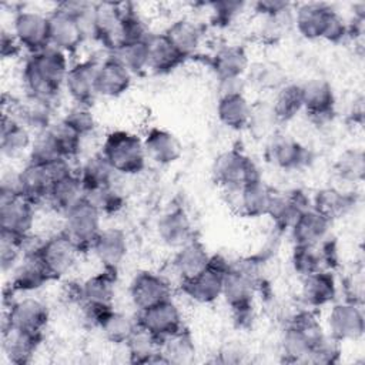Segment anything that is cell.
<instances>
[{
	"label": "cell",
	"instance_id": "obj_14",
	"mask_svg": "<svg viewBox=\"0 0 365 365\" xmlns=\"http://www.w3.org/2000/svg\"><path fill=\"white\" fill-rule=\"evenodd\" d=\"M101 60L86 58L70 66L64 81V90L74 104L91 106L97 94V70Z\"/></svg>",
	"mask_w": 365,
	"mask_h": 365
},
{
	"label": "cell",
	"instance_id": "obj_24",
	"mask_svg": "<svg viewBox=\"0 0 365 365\" xmlns=\"http://www.w3.org/2000/svg\"><path fill=\"white\" fill-rule=\"evenodd\" d=\"M133 83V74L111 54L100 61L97 70V94L108 98L123 96Z\"/></svg>",
	"mask_w": 365,
	"mask_h": 365
},
{
	"label": "cell",
	"instance_id": "obj_51",
	"mask_svg": "<svg viewBox=\"0 0 365 365\" xmlns=\"http://www.w3.org/2000/svg\"><path fill=\"white\" fill-rule=\"evenodd\" d=\"M342 354V342L336 338L325 334L321 341L311 349L307 356L305 364H319V365H332L338 364Z\"/></svg>",
	"mask_w": 365,
	"mask_h": 365
},
{
	"label": "cell",
	"instance_id": "obj_13",
	"mask_svg": "<svg viewBox=\"0 0 365 365\" xmlns=\"http://www.w3.org/2000/svg\"><path fill=\"white\" fill-rule=\"evenodd\" d=\"M131 304L137 311L171 299L173 288L168 279L153 271H140L134 275L128 288Z\"/></svg>",
	"mask_w": 365,
	"mask_h": 365
},
{
	"label": "cell",
	"instance_id": "obj_23",
	"mask_svg": "<svg viewBox=\"0 0 365 365\" xmlns=\"http://www.w3.org/2000/svg\"><path fill=\"white\" fill-rule=\"evenodd\" d=\"M338 285L329 269H321L302 277L301 299L307 308H322L335 301Z\"/></svg>",
	"mask_w": 365,
	"mask_h": 365
},
{
	"label": "cell",
	"instance_id": "obj_48",
	"mask_svg": "<svg viewBox=\"0 0 365 365\" xmlns=\"http://www.w3.org/2000/svg\"><path fill=\"white\" fill-rule=\"evenodd\" d=\"M46 130L53 137L64 158L74 160L78 155L83 137L77 134L70 125H67L61 118L57 121L54 120Z\"/></svg>",
	"mask_w": 365,
	"mask_h": 365
},
{
	"label": "cell",
	"instance_id": "obj_11",
	"mask_svg": "<svg viewBox=\"0 0 365 365\" xmlns=\"http://www.w3.org/2000/svg\"><path fill=\"white\" fill-rule=\"evenodd\" d=\"M265 160L279 170L295 171L311 161V153L298 140L274 133L265 145Z\"/></svg>",
	"mask_w": 365,
	"mask_h": 365
},
{
	"label": "cell",
	"instance_id": "obj_20",
	"mask_svg": "<svg viewBox=\"0 0 365 365\" xmlns=\"http://www.w3.org/2000/svg\"><path fill=\"white\" fill-rule=\"evenodd\" d=\"M332 222L312 207L304 210L291 224L289 234L294 245L315 247L329 237Z\"/></svg>",
	"mask_w": 365,
	"mask_h": 365
},
{
	"label": "cell",
	"instance_id": "obj_15",
	"mask_svg": "<svg viewBox=\"0 0 365 365\" xmlns=\"http://www.w3.org/2000/svg\"><path fill=\"white\" fill-rule=\"evenodd\" d=\"M36 222V205L24 197L0 200V232L24 238Z\"/></svg>",
	"mask_w": 365,
	"mask_h": 365
},
{
	"label": "cell",
	"instance_id": "obj_55",
	"mask_svg": "<svg viewBox=\"0 0 365 365\" xmlns=\"http://www.w3.org/2000/svg\"><path fill=\"white\" fill-rule=\"evenodd\" d=\"M23 258V238L0 232V267L3 274L11 272Z\"/></svg>",
	"mask_w": 365,
	"mask_h": 365
},
{
	"label": "cell",
	"instance_id": "obj_30",
	"mask_svg": "<svg viewBox=\"0 0 365 365\" xmlns=\"http://www.w3.org/2000/svg\"><path fill=\"white\" fill-rule=\"evenodd\" d=\"M250 66L245 48L237 44L222 46L210 57V67L217 80L244 77Z\"/></svg>",
	"mask_w": 365,
	"mask_h": 365
},
{
	"label": "cell",
	"instance_id": "obj_61",
	"mask_svg": "<svg viewBox=\"0 0 365 365\" xmlns=\"http://www.w3.org/2000/svg\"><path fill=\"white\" fill-rule=\"evenodd\" d=\"M252 7L262 17H274L291 10L292 4L284 0H258L252 4Z\"/></svg>",
	"mask_w": 365,
	"mask_h": 365
},
{
	"label": "cell",
	"instance_id": "obj_54",
	"mask_svg": "<svg viewBox=\"0 0 365 365\" xmlns=\"http://www.w3.org/2000/svg\"><path fill=\"white\" fill-rule=\"evenodd\" d=\"M86 197L98 208L103 215L117 214L124 207V197L115 188V185L90 191L86 194Z\"/></svg>",
	"mask_w": 365,
	"mask_h": 365
},
{
	"label": "cell",
	"instance_id": "obj_52",
	"mask_svg": "<svg viewBox=\"0 0 365 365\" xmlns=\"http://www.w3.org/2000/svg\"><path fill=\"white\" fill-rule=\"evenodd\" d=\"M61 120L67 125H70L77 134H80L83 138L94 133L97 127V121L91 111V106L74 104L66 111Z\"/></svg>",
	"mask_w": 365,
	"mask_h": 365
},
{
	"label": "cell",
	"instance_id": "obj_16",
	"mask_svg": "<svg viewBox=\"0 0 365 365\" xmlns=\"http://www.w3.org/2000/svg\"><path fill=\"white\" fill-rule=\"evenodd\" d=\"M225 192L230 195L228 205H232L238 214L248 218H258L267 215L274 190L264 180H258Z\"/></svg>",
	"mask_w": 365,
	"mask_h": 365
},
{
	"label": "cell",
	"instance_id": "obj_64",
	"mask_svg": "<svg viewBox=\"0 0 365 365\" xmlns=\"http://www.w3.org/2000/svg\"><path fill=\"white\" fill-rule=\"evenodd\" d=\"M245 355L247 352L241 346V344L228 342L225 346L220 349L218 358H220V362H224V364H238L245 359Z\"/></svg>",
	"mask_w": 365,
	"mask_h": 365
},
{
	"label": "cell",
	"instance_id": "obj_62",
	"mask_svg": "<svg viewBox=\"0 0 365 365\" xmlns=\"http://www.w3.org/2000/svg\"><path fill=\"white\" fill-rule=\"evenodd\" d=\"M23 50L13 31L1 30L0 34V54L3 58H14Z\"/></svg>",
	"mask_w": 365,
	"mask_h": 365
},
{
	"label": "cell",
	"instance_id": "obj_46",
	"mask_svg": "<svg viewBox=\"0 0 365 365\" xmlns=\"http://www.w3.org/2000/svg\"><path fill=\"white\" fill-rule=\"evenodd\" d=\"M335 175L345 182L356 184L365 175V155L359 148H349L339 154L334 164Z\"/></svg>",
	"mask_w": 365,
	"mask_h": 365
},
{
	"label": "cell",
	"instance_id": "obj_34",
	"mask_svg": "<svg viewBox=\"0 0 365 365\" xmlns=\"http://www.w3.org/2000/svg\"><path fill=\"white\" fill-rule=\"evenodd\" d=\"M185 58L170 43L164 33L148 37V70L154 74L164 76L177 70Z\"/></svg>",
	"mask_w": 365,
	"mask_h": 365
},
{
	"label": "cell",
	"instance_id": "obj_60",
	"mask_svg": "<svg viewBox=\"0 0 365 365\" xmlns=\"http://www.w3.org/2000/svg\"><path fill=\"white\" fill-rule=\"evenodd\" d=\"M11 197H23L20 170L19 171L7 170L1 174V178H0V200L11 198Z\"/></svg>",
	"mask_w": 365,
	"mask_h": 365
},
{
	"label": "cell",
	"instance_id": "obj_44",
	"mask_svg": "<svg viewBox=\"0 0 365 365\" xmlns=\"http://www.w3.org/2000/svg\"><path fill=\"white\" fill-rule=\"evenodd\" d=\"M137 328L138 324L135 317L115 309H111L98 327L103 336L114 345H124Z\"/></svg>",
	"mask_w": 365,
	"mask_h": 365
},
{
	"label": "cell",
	"instance_id": "obj_28",
	"mask_svg": "<svg viewBox=\"0 0 365 365\" xmlns=\"http://www.w3.org/2000/svg\"><path fill=\"white\" fill-rule=\"evenodd\" d=\"M210 257L211 254L207 251L205 245L195 237L182 247L177 248L171 261V267L181 282L204 271L208 267Z\"/></svg>",
	"mask_w": 365,
	"mask_h": 365
},
{
	"label": "cell",
	"instance_id": "obj_21",
	"mask_svg": "<svg viewBox=\"0 0 365 365\" xmlns=\"http://www.w3.org/2000/svg\"><path fill=\"white\" fill-rule=\"evenodd\" d=\"M147 160L158 165L177 163L182 155V144L178 137L161 127H151L143 138Z\"/></svg>",
	"mask_w": 365,
	"mask_h": 365
},
{
	"label": "cell",
	"instance_id": "obj_8",
	"mask_svg": "<svg viewBox=\"0 0 365 365\" xmlns=\"http://www.w3.org/2000/svg\"><path fill=\"white\" fill-rule=\"evenodd\" d=\"M11 31L29 54L48 47V16L37 10L20 9L14 13Z\"/></svg>",
	"mask_w": 365,
	"mask_h": 365
},
{
	"label": "cell",
	"instance_id": "obj_17",
	"mask_svg": "<svg viewBox=\"0 0 365 365\" xmlns=\"http://www.w3.org/2000/svg\"><path fill=\"white\" fill-rule=\"evenodd\" d=\"M155 232L161 244L175 250L195 238L192 221L181 205H174L158 217Z\"/></svg>",
	"mask_w": 365,
	"mask_h": 365
},
{
	"label": "cell",
	"instance_id": "obj_9",
	"mask_svg": "<svg viewBox=\"0 0 365 365\" xmlns=\"http://www.w3.org/2000/svg\"><path fill=\"white\" fill-rule=\"evenodd\" d=\"M135 318L140 328L148 331L161 341L184 328L182 314L173 298L147 309L137 311Z\"/></svg>",
	"mask_w": 365,
	"mask_h": 365
},
{
	"label": "cell",
	"instance_id": "obj_1",
	"mask_svg": "<svg viewBox=\"0 0 365 365\" xmlns=\"http://www.w3.org/2000/svg\"><path fill=\"white\" fill-rule=\"evenodd\" d=\"M68 68V56L51 46L29 54L21 70L26 96L54 103L64 88Z\"/></svg>",
	"mask_w": 365,
	"mask_h": 365
},
{
	"label": "cell",
	"instance_id": "obj_10",
	"mask_svg": "<svg viewBox=\"0 0 365 365\" xmlns=\"http://www.w3.org/2000/svg\"><path fill=\"white\" fill-rule=\"evenodd\" d=\"M328 334L341 342L358 341L365 331V317L362 305L342 301L329 308L327 315Z\"/></svg>",
	"mask_w": 365,
	"mask_h": 365
},
{
	"label": "cell",
	"instance_id": "obj_12",
	"mask_svg": "<svg viewBox=\"0 0 365 365\" xmlns=\"http://www.w3.org/2000/svg\"><path fill=\"white\" fill-rule=\"evenodd\" d=\"M302 110L317 124L329 121L335 114L336 96L332 84L325 78H311L301 84Z\"/></svg>",
	"mask_w": 365,
	"mask_h": 365
},
{
	"label": "cell",
	"instance_id": "obj_63",
	"mask_svg": "<svg viewBox=\"0 0 365 365\" xmlns=\"http://www.w3.org/2000/svg\"><path fill=\"white\" fill-rule=\"evenodd\" d=\"M245 78H225V80H217V91L218 97L225 96H235V94H245Z\"/></svg>",
	"mask_w": 365,
	"mask_h": 365
},
{
	"label": "cell",
	"instance_id": "obj_22",
	"mask_svg": "<svg viewBox=\"0 0 365 365\" xmlns=\"http://www.w3.org/2000/svg\"><path fill=\"white\" fill-rule=\"evenodd\" d=\"M51 278L37 254L23 255L16 268L10 272L9 294L33 292L50 282Z\"/></svg>",
	"mask_w": 365,
	"mask_h": 365
},
{
	"label": "cell",
	"instance_id": "obj_50",
	"mask_svg": "<svg viewBox=\"0 0 365 365\" xmlns=\"http://www.w3.org/2000/svg\"><path fill=\"white\" fill-rule=\"evenodd\" d=\"M291 264L294 271L301 277H307L317 271L325 269L319 245H315V247L294 245Z\"/></svg>",
	"mask_w": 365,
	"mask_h": 365
},
{
	"label": "cell",
	"instance_id": "obj_19",
	"mask_svg": "<svg viewBox=\"0 0 365 365\" xmlns=\"http://www.w3.org/2000/svg\"><path fill=\"white\" fill-rule=\"evenodd\" d=\"M90 251H93L103 268L117 271L128 252L127 234L117 227L103 228Z\"/></svg>",
	"mask_w": 365,
	"mask_h": 365
},
{
	"label": "cell",
	"instance_id": "obj_40",
	"mask_svg": "<svg viewBox=\"0 0 365 365\" xmlns=\"http://www.w3.org/2000/svg\"><path fill=\"white\" fill-rule=\"evenodd\" d=\"M77 174L86 190V194L98 188L114 185V180L118 175L101 153H96L86 158Z\"/></svg>",
	"mask_w": 365,
	"mask_h": 365
},
{
	"label": "cell",
	"instance_id": "obj_45",
	"mask_svg": "<svg viewBox=\"0 0 365 365\" xmlns=\"http://www.w3.org/2000/svg\"><path fill=\"white\" fill-rule=\"evenodd\" d=\"M110 54L115 57L133 76H141L148 71V38L144 41L121 44Z\"/></svg>",
	"mask_w": 365,
	"mask_h": 365
},
{
	"label": "cell",
	"instance_id": "obj_38",
	"mask_svg": "<svg viewBox=\"0 0 365 365\" xmlns=\"http://www.w3.org/2000/svg\"><path fill=\"white\" fill-rule=\"evenodd\" d=\"M252 104L245 94L218 97L215 113L222 125L234 131H242L248 128L251 118Z\"/></svg>",
	"mask_w": 365,
	"mask_h": 365
},
{
	"label": "cell",
	"instance_id": "obj_32",
	"mask_svg": "<svg viewBox=\"0 0 365 365\" xmlns=\"http://www.w3.org/2000/svg\"><path fill=\"white\" fill-rule=\"evenodd\" d=\"M117 271L103 268L100 272L80 282V305L113 307L115 295Z\"/></svg>",
	"mask_w": 365,
	"mask_h": 365
},
{
	"label": "cell",
	"instance_id": "obj_37",
	"mask_svg": "<svg viewBox=\"0 0 365 365\" xmlns=\"http://www.w3.org/2000/svg\"><path fill=\"white\" fill-rule=\"evenodd\" d=\"M31 131L19 120L9 114H1L0 151L3 157L14 158L31 147Z\"/></svg>",
	"mask_w": 365,
	"mask_h": 365
},
{
	"label": "cell",
	"instance_id": "obj_26",
	"mask_svg": "<svg viewBox=\"0 0 365 365\" xmlns=\"http://www.w3.org/2000/svg\"><path fill=\"white\" fill-rule=\"evenodd\" d=\"M358 202L354 191H344L336 187H324L311 198V207L327 217L331 222L345 217Z\"/></svg>",
	"mask_w": 365,
	"mask_h": 365
},
{
	"label": "cell",
	"instance_id": "obj_18",
	"mask_svg": "<svg viewBox=\"0 0 365 365\" xmlns=\"http://www.w3.org/2000/svg\"><path fill=\"white\" fill-rule=\"evenodd\" d=\"M311 207V198L302 190L275 191L271 198V204L267 215L272 220L274 225L284 231L289 230L294 220L307 208Z\"/></svg>",
	"mask_w": 365,
	"mask_h": 365
},
{
	"label": "cell",
	"instance_id": "obj_5",
	"mask_svg": "<svg viewBox=\"0 0 365 365\" xmlns=\"http://www.w3.org/2000/svg\"><path fill=\"white\" fill-rule=\"evenodd\" d=\"M103 214L98 208L84 197L77 205L63 215L61 231L77 245L81 252L90 251L97 235L103 230Z\"/></svg>",
	"mask_w": 365,
	"mask_h": 365
},
{
	"label": "cell",
	"instance_id": "obj_49",
	"mask_svg": "<svg viewBox=\"0 0 365 365\" xmlns=\"http://www.w3.org/2000/svg\"><path fill=\"white\" fill-rule=\"evenodd\" d=\"M63 158L64 157L60 148L54 143L53 137L47 133V130L36 133L31 147L29 150V163L38 165H50Z\"/></svg>",
	"mask_w": 365,
	"mask_h": 365
},
{
	"label": "cell",
	"instance_id": "obj_35",
	"mask_svg": "<svg viewBox=\"0 0 365 365\" xmlns=\"http://www.w3.org/2000/svg\"><path fill=\"white\" fill-rule=\"evenodd\" d=\"M86 197V190L80 181L77 171L64 175L56 181H53L47 204L57 212L66 214L74 205H77Z\"/></svg>",
	"mask_w": 365,
	"mask_h": 365
},
{
	"label": "cell",
	"instance_id": "obj_53",
	"mask_svg": "<svg viewBox=\"0 0 365 365\" xmlns=\"http://www.w3.org/2000/svg\"><path fill=\"white\" fill-rule=\"evenodd\" d=\"M277 118L272 113L271 108V103L267 101H261L259 104H252V110H251V118H250V124L248 128L257 138L261 137H269L272 135L274 131V124H277Z\"/></svg>",
	"mask_w": 365,
	"mask_h": 365
},
{
	"label": "cell",
	"instance_id": "obj_42",
	"mask_svg": "<svg viewBox=\"0 0 365 365\" xmlns=\"http://www.w3.org/2000/svg\"><path fill=\"white\" fill-rule=\"evenodd\" d=\"M195 352L194 338L185 327L161 342L163 364H190L194 361Z\"/></svg>",
	"mask_w": 365,
	"mask_h": 365
},
{
	"label": "cell",
	"instance_id": "obj_2",
	"mask_svg": "<svg viewBox=\"0 0 365 365\" xmlns=\"http://www.w3.org/2000/svg\"><path fill=\"white\" fill-rule=\"evenodd\" d=\"M325 331L314 312L301 309L295 312L285 325L279 339V354L285 362L307 361L311 349L321 341Z\"/></svg>",
	"mask_w": 365,
	"mask_h": 365
},
{
	"label": "cell",
	"instance_id": "obj_7",
	"mask_svg": "<svg viewBox=\"0 0 365 365\" xmlns=\"http://www.w3.org/2000/svg\"><path fill=\"white\" fill-rule=\"evenodd\" d=\"M80 254L81 251L77 245L60 231L44 238L37 255L46 267L51 281H54L66 277L73 269Z\"/></svg>",
	"mask_w": 365,
	"mask_h": 365
},
{
	"label": "cell",
	"instance_id": "obj_4",
	"mask_svg": "<svg viewBox=\"0 0 365 365\" xmlns=\"http://www.w3.org/2000/svg\"><path fill=\"white\" fill-rule=\"evenodd\" d=\"M211 174L224 191L241 188L245 184L262 180L258 164L238 148L220 153L211 167Z\"/></svg>",
	"mask_w": 365,
	"mask_h": 365
},
{
	"label": "cell",
	"instance_id": "obj_3",
	"mask_svg": "<svg viewBox=\"0 0 365 365\" xmlns=\"http://www.w3.org/2000/svg\"><path fill=\"white\" fill-rule=\"evenodd\" d=\"M100 153L118 175L140 174L147 164L143 138L125 130L107 133Z\"/></svg>",
	"mask_w": 365,
	"mask_h": 365
},
{
	"label": "cell",
	"instance_id": "obj_6",
	"mask_svg": "<svg viewBox=\"0 0 365 365\" xmlns=\"http://www.w3.org/2000/svg\"><path fill=\"white\" fill-rule=\"evenodd\" d=\"M3 328H14L19 331L43 335L50 319L48 307L38 298L26 297L4 302Z\"/></svg>",
	"mask_w": 365,
	"mask_h": 365
},
{
	"label": "cell",
	"instance_id": "obj_27",
	"mask_svg": "<svg viewBox=\"0 0 365 365\" xmlns=\"http://www.w3.org/2000/svg\"><path fill=\"white\" fill-rule=\"evenodd\" d=\"M224 274L207 267L198 275L181 281L180 288L185 297L197 304H212L221 298Z\"/></svg>",
	"mask_w": 365,
	"mask_h": 365
},
{
	"label": "cell",
	"instance_id": "obj_29",
	"mask_svg": "<svg viewBox=\"0 0 365 365\" xmlns=\"http://www.w3.org/2000/svg\"><path fill=\"white\" fill-rule=\"evenodd\" d=\"M96 41L110 53L121 43V3H96Z\"/></svg>",
	"mask_w": 365,
	"mask_h": 365
},
{
	"label": "cell",
	"instance_id": "obj_41",
	"mask_svg": "<svg viewBox=\"0 0 365 365\" xmlns=\"http://www.w3.org/2000/svg\"><path fill=\"white\" fill-rule=\"evenodd\" d=\"M161 342V339L138 327L123 346L131 364H151L163 362Z\"/></svg>",
	"mask_w": 365,
	"mask_h": 365
},
{
	"label": "cell",
	"instance_id": "obj_36",
	"mask_svg": "<svg viewBox=\"0 0 365 365\" xmlns=\"http://www.w3.org/2000/svg\"><path fill=\"white\" fill-rule=\"evenodd\" d=\"M164 36L187 60L198 51L202 41V29L197 21L181 17L165 29Z\"/></svg>",
	"mask_w": 365,
	"mask_h": 365
},
{
	"label": "cell",
	"instance_id": "obj_39",
	"mask_svg": "<svg viewBox=\"0 0 365 365\" xmlns=\"http://www.w3.org/2000/svg\"><path fill=\"white\" fill-rule=\"evenodd\" d=\"M20 181L21 195L26 200H29L34 205L47 201L53 184V177L47 165L27 163L20 170Z\"/></svg>",
	"mask_w": 365,
	"mask_h": 365
},
{
	"label": "cell",
	"instance_id": "obj_33",
	"mask_svg": "<svg viewBox=\"0 0 365 365\" xmlns=\"http://www.w3.org/2000/svg\"><path fill=\"white\" fill-rule=\"evenodd\" d=\"M332 7L325 3L309 1L298 4L294 10V26L308 40L322 38V33Z\"/></svg>",
	"mask_w": 365,
	"mask_h": 365
},
{
	"label": "cell",
	"instance_id": "obj_47",
	"mask_svg": "<svg viewBox=\"0 0 365 365\" xmlns=\"http://www.w3.org/2000/svg\"><path fill=\"white\" fill-rule=\"evenodd\" d=\"M120 34H121L120 46L125 44V43L144 41L151 36L145 21L134 10L133 4L121 3V29H120Z\"/></svg>",
	"mask_w": 365,
	"mask_h": 365
},
{
	"label": "cell",
	"instance_id": "obj_59",
	"mask_svg": "<svg viewBox=\"0 0 365 365\" xmlns=\"http://www.w3.org/2000/svg\"><path fill=\"white\" fill-rule=\"evenodd\" d=\"M342 287H344L345 301L362 305V299H364V278H362L361 271L351 272L342 281Z\"/></svg>",
	"mask_w": 365,
	"mask_h": 365
},
{
	"label": "cell",
	"instance_id": "obj_43",
	"mask_svg": "<svg viewBox=\"0 0 365 365\" xmlns=\"http://www.w3.org/2000/svg\"><path fill=\"white\" fill-rule=\"evenodd\" d=\"M272 113L278 123H288L302 111L301 84L285 83L281 86L271 101Z\"/></svg>",
	"mask_w": 365,
	"mask_h": 365
},
{
	"label": "cell",
	"instance_id": "obj_25",
	"mask_svg": "<svg viewBox=\"0 0 365 365\" xmlns=\"http://www.w3.org/2000/svg\"><path fill=\"white\" fill-rule=\"evenodd\" d=\"M83 43V34L73 17L57 10L48 14V46L68 56L76 53Z\"/></svg>",
	"mask_w": 365,
	"mask_h": 365
},
{
	"label": "cell",
	"instance_id": "obj_58",
	"mask_svg": "<svg viewBox=\"0 0 365 365\" xmlns=\"http://www.w3.org/2000/svg\"><path fill=\"white\" fill-rule=\"evenodd\" d=\"M346 37H348V23L336 10L332 9L322 33V40L336 44L344 41Z\"/></svg>",
	"mask_w": 365,
	"mask_h": 365
},
{
	"label": "cell",
	"instance_id": "obj_57",
	"mask_svg": "<svg viewBox=\"0 0 365 365\" xmlns=\"http://www.w3.org/2000/svg\"><path fill=\"white\" fill-rule=\"evenodd\" d=\"M208 6L211 9L214 24L220 27H227L244 11L247 4L244 1H237V0H222V1H212Z\"/></svg>",
	"mask_w": 365,
	"mask_h": 365
},
{
	"label": "cell",
	"instance_id": "obj_31",
	"mask_svg": "<svg viewBox=\"0 0 365 365\" xmlns=\"http://www.w3.org/2000/svg\"><path fill=\"white\" fill-rule=\"evenodd\" d=\"M43 335H36L14 328H3L1 348L10 364L26 365L37 352Z\"/></svg>",
	"mask_w": 365,
	"mask_h": 365
},
{
	"label": "cell",
	"instance_id": "obj_56",
	"mask_svg": "<svg viewBox=\"0 0 365 365\" xmlns=\"http://www.w3.org/2000/svg\"><path fill=\"white\" fill-rule=\"evenodd\" d=\"M248 73H251V78L255 84L274 91H277L281 86L287 83L281 68L271 63H259L255 66H250L247 74Z\"/></svg>",
	"mask_w": 365,
	"mask_h": 365
}]
</instances>
